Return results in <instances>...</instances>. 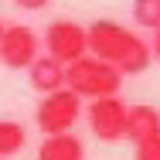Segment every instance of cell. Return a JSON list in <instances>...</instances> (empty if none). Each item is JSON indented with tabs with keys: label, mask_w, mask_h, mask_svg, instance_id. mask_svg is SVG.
<instances>
[{
	"label": "cell",
	"mask_w": 160,
	"mask_h": 160,
	"mask_svg": "<svg viewBox=\"0 0 160 160\" xmlns=\"http://www.w3.org/2000/svg\"><path fill=\"white\" fill-rule=\"evenodd\" d=\"M38 160H85V143L75 133L44 136L38 147Z\"/></svg>",
	"instance_id": "9"
},
{
	"label": "cell",
	"mask_w": 160,
	"mask_h": 160,
	"mask_svg": "<svg viewBox=\"0 0 160 160\" xmlns=\"http://www.w3.org/2000/svg\"><path fill=\"white\" fill-rule=\"evenodd\" d=\"M160 133V109L153 106H129L126 109V126H123V140H150Z\"/></svg>",
	"instance_id": "7"
},
{
	"label": "cell",
	"mask_w": 160,
	"mask_h": 160,
	"mask_svg": "<svg viewBox=\"0 0 160 160\" xmlns=\"http://www.w3.org/2000/svg\"><path fill=\"white\" fill-rule=\"evenodd\" d=\"M150 58L160 62V28H157V34H153V44H150Z\"/></svg>",
	"instance_id": "14"
},
{
	"label": "cell",
	"mask_w": 160,
	"mask_h": 160,
	"mask_svg": "<svg viewBox=\"0 0 160 160\" xmlns=\"http://www.w3.org/2000/svg\"><path fill=\"white\" fill-rule=\"evenodd\" d=\"M44 48L48 58H55L58 65H72L82 55H89V41H85V28L75 21H55L44 31Z\"/></svg>",
	"instance_id": "4"
},
{
	"label": "cell",
	"mask_w": 160,
	"mask_h": 160,
	"mask_svg": "<svg viewBox=\"0 0 160 160\" xmlns=\"http://www.w3.org/2000/svg\"><path fill=\"white\" fill-rule=\"evenodd\" d=\"M28 75H31L34 92H41V96L65 89V65H58L55 58H48V55H38V58L28 65Z\"/></svg>",
	"instance_id": "8"
},
{
	"label": "cell",
	"mask_w": 160,
	"mask_h": 160,
	"mask_svg": "<svg viewBox=\"0 0 160 160\" xmlns=\"http://www.w3.org/2000/svg\"><path fill=\"white\" fill-rule=\"evenodd\" d=\"M126 102L119 96H106L89 102V126L102 143H116L123 140V126H126Z\"/></svg>",
	"instance_id": "6"
},
{
	"label": "cell",
	"mask_w": 160,
	"mask_h": 160,
	"mask_svg": "<svg viewBox=\"0 0 160 160\" xmlns=\"http://www.w3.org/2000/svg\"><path fill=\"white\" fill-rule=\"evenodd\" d=\"M133 21L140 28H160V0H133Z\"/></svg>",
	"instance_id": "11"
},
{
	"label": "cell",
	"mask_w": 160,
	"mask_h": 160,
	"mask_svg": "<svg viewBox=\"0 0 160 160\" xmlns=\"http://www.w3.org/2000/svg\"><path fill=\"white\" fill-rule=\"evenodd\" d=\"M24 143H28V129L21 123H14V119H0V160L21 153Z\"/></svg>",
	"instance_id": "10"
},
{
	"label": "cell",
	"mask_w": 160,
	"mask_h": 160,
	"mask_svg": "<svg viewBox=\"0 0 160 160\" xmlns=\"http://www.w3.org/2000/svg\"><path fill=\"white\" fill-rule=\"evenodd\" d=\"M85 41H89V55L112 65L119 75H140L153 62L150 58V44L136 31H129V28L116 24V21H96L85 31Z\"/></svg>",
	"instance_id": "1"
},
{
	"label": "cell",
	"mask_w": 160,
	"mask_h": 160,
	"mask_svg": "<svg viewBox=\"0 0 160 160\" xmlns=\"http://www.w3.org/2000/svg\"><path fill=\"white\" fill-rule=\"evenodd\" d=\"M0 31H3V21H0Z\"/></svg>",
	"instance_id": "15"
},
{
	"label": "cell",
	"mask_w": 160,
	"mask_h": 160,
	"mask_svg": "<svg viewBox=\"0 0 160 160\" xmlns=\"http://www.w3.org/2000/svg\"><path fill=\"white\" fill-rule=\"evenodd\" d=\"M78 116H82V99L68 89H58V92H48L38 102L34 123L44 136H58V133H72Z\"/></svg>",
	"instance_id": "3"
},
{
	"label": "cell",
	"mask_w": 160,
	"mask_h": 160,
	"mask_svg": "<svg viewBox=\"0 0 160 160\" xmlns=\"http://www.w3.org/2000/svg\"><path fill=\"white\" fill-rule=\"evenodd\" d=\"M136 160H160V133L136 143Z\"/></svg>",
	"instance_id": "12"
},
{
	"label": "cell",
	"mask_w": 160,
	"mask_h": 160,
	"mask_svg": "<svg viewBox=\"0 0 160 160\" xmlns=\"http://www.w3.org/2000/svg\"><path fill=\"white\" fill-rule=\"evenodd\" d=\"M14 3H17L21 10H44L51 0H14Z\"/></svg>",
	"instance_id": "13"
},
{
	"label": "cell",
	"mask_w": 160,
	"mask_h": 160,
	"mask_svg": "<svg viewBox=\"0 0 160 160\" xmlns=\"http://www.w3.org/2000/svg\"><path fill=\"white\" fill-rule=\"evenodd\" d=\"M123 85V75L112 68V65L99 62L92 55H82L78 62L65 65V89L75 92L78 99H106V96H116Z\"/></svg>",
	"instance_id": "2"
},
{
	"label": "cell",
	"mask_w": 160,
	"mask_h": 160,
	"mask_svg": "<svg viewBox=\"0 0 160 160\" xmlns=\"http://www.w3.org/2000/svg\"><path fill=\"white\" fill-rule=\"evenodd\" d=\"M38 51H41V41L28 24H10V28L3 24V31H0V65L21 72L38 58Z\"/></svg>",
	"instance_id": "5"
}]
</instances>
